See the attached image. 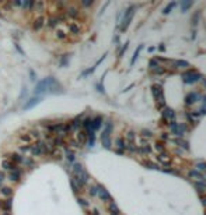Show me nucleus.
Segmentation results:
<instances>
[{"instance_id":"49","label":"nucleus","mask_w":206,"mask_h":215,"mask_svg":"<svg viewBox=\"0 0 206 215\" xmlns=\"http://www.w3.org/2000/svg\"><path fill=\"white\" fill-rule=\"evenodd\" d=\"M30 75H31V81H35V80H37V74H35L32 70H30Z\"/></svg>"},{"instance_id":"24","label":"nucleus","mask_w":206,"mask_h":215,"mask_svg":"<svg viewBox=\"0 0 206 215\" xmlns=\"http://www.w3.org/2000/svg\"><path fill=\"white\" fill-rule=\"evenodd\" d=\"M102 120L104 119H102V116H100V114L98 116H96V117H93V120H91V130H93L94 133H96V131L102 126Z\"/></svg>"},{"instance_id":"13","label":"nucleus","mask_w":206,"mask_h":215,"mask_svg":"<svg viewBox=\"0 0 206 215\" xmlns=\"http://www.w3.org/2000/svg\"><path fill=\"white\" fill-rule=\"evenodd\" d=\"M188 176H189L191 179H194L195 181H200V183H205V184H206V176L203 175L202 172H199V170H196V169L189 170Z\"/></svg>"},{"instance_id":"39","label":"nucleus","mask_w":206,"mask_h":215,"mask_svg":"<svg viewBox=\"0 0 206 215\" xmlns=\"http://www.w3.org/2000/svg\"><path fill=\"white\" fill-rule=\"evenodd\" d=\"M7 181V173L3 172V170H0V186H4Z\"/></svg>"},{"instance_id":"11","label":"nucleus","mask_w":206,"mask_h":215,"mask_svg":"<svg viewBox=\"0 0 206 215\" xmlns=\"http://www.w3.org/2000/svg\"><path fill=\"white\" fill-rule=\"evenodd\" d=\"M7 180L12 181V183H20V181L23 180V169L9 172L7 173Z\"/></svg>"},{"instance_id":"45","label":"nucleus","mask_w":206,"mask_h":215,"mask_svg":"<svg viewBox=\"0 0 206 215\" xmlns=\"http://www.w3.org/2000/svg\"><path fill=\"white\" fill-rule=\"evenodd\" d=\"M144 166H147L149 169H154V170L158 169L157 165H156V163H152V162H144Z\"/></svg>"},{"instance_id":"6","label":"nucleus","mask_w":206,"mask_h":215,"mask_svg":"<svg viewBox=\"0 0 206 215\" xmlns=\"http://www.w3.org/2000/svg\"><path fill=\"white\" fill-rule=\"evenodd\" d=\"M0 168H2V170H3V172H6V173L13 172V170H18V169H21L20 166H17L16 163H13V162H12V161H9L7 158H3L2 161H0Z\"/></svg>"},{"instance_id":"19","label":"nucleus","mask_w":206,"mask_h":215,"mask_svg":"<svg viewBox=\"0 0 206 215\" xmlns=\"http://www.w3.org/2000/svg\"><path fill=\"white\" fill-rule=\"evenodd\" d=\"M0 195L3 198H12L14 195V190H13L12 186H7V184L0 186Z\"/></svg>"},{"instance_id":"32","label":"nucleus","mask_w":206,"mask_h":215,"mask_svg":"<svg viewBox=\"0 0 206 215\" xmlns=\"http://www.w3.org/2000/svg\"><path fill=\"white\" fill-rule=\"evenodd\" d=\"M196 101H198V94L196 92H189V94L185 96V103L186 105H192V103H195Z\"/></svg>"},{"instance_id":"17","label":"nucleus","mask_w":206,"mask_h":215,"mask_svg":"<svg viewBox=\"0 0 206 215\" xmlns=\"http://www.w3.org/2000/svg\"><path fill=\"white\" fill-rule=\"evenodd\" d=\"M65 14L66 17L69 18H73V20H77L80 17V10L77 7H73V6H69V7L65 8Z\"/></svg>"},{"instance_id":"22","label":"nucleus","mask_w":206,"mask_h":215,"mask_svg":"<svg viewBox=\"0 0 206 215\" xmlns=\"http://www.w3.org/2000/svg\"><path fill=\"white\" fill-rule=\"evenodd\" d=\"M152 151H153L152 145L147 144V142H143V144L136 147V152L142 154V155H149V154H152Z\"/></svg>"},{"instance_id":"44","label":"nucleus","mask_w":206,"mask_h":215,"mask_svg":"<svg viewBox=\"0 0 206 215\" xmlns=\"http://www.w3.org/2000/svg\"><path fill=\"white\" fill-rule=\"evenodd\" d=\"M154 148L158 151V154H160V152H164V151H166V148H164V145L161 144V142H156Z\"/></svg>"},{"instance_id":"31","label":"nucleus","mask_w":206,"mask_h":215,"mask_svg":"<svg viewBox=\"0 0 206 215\" xmlns=\"http://www.w3.org/2000/svg\"><path fill=\"white\" fill-rule=\"evenodd\" d=\"M46 25H48V28H55V27H58L59 25V20H58V17L56 16H49L48 17V20H46Z\"/></svg>"},{"instance_id":"37","label":"nucleus","mask_w":206,"mask_h":215,"mask_svg":"<svg viewBox=\"0 0 206 215\" xmlns=\"http://www.w3.org/2000/svg\"><path fill=\"white\" fill-rule=\"evenodd\" d=\"M70 186H72V190H73V193H74V194H79V193H82V190H80V187L79 186H77V184H76V181H74L73 180V179H70Z\"/></svg>"},{"instance_id":"46","label":"nucleus","mask_w":206,"mask_h":215,"mask_svg":"<svg viewBox=\"0 0 206 215\" xmlns=\"http://www.w3.org/2000/svg\"><path fill=\"white\" fill-rule=\"evenodd\" d=\"M68 60H69V55H65V56H63V57H62V60H60L59 66H60V67L66 66V63H68Z\"/></svg>"},{"instance_id":"36","label":"nucleus","mask_w":206,"mask_h":215,"mask_svg":"<svg viewBox=\"0 0 206 215\" xmlns=\"http://www.w3.org/2000/svg\"><path fill=\"white\" fill-rule=\"evenodd\" d=\"M55 36H56L58 39H60V41H65V39L68 38V34H66L63 29H56V32H55Z\"/></svg>"},{"instance_id":"8","label":"nucleus","mask_w":206,"mask_h":215,"mask_svg":"<svg viewBox=\"0 0 206 215\" xmlns=\"http://www.w3.org/2000/svg\"><path fill=\"white\" fill-rule=\"evenodd\" d=\"M73 137H74V140H76V142L79 144V148H83L86 144H87V133H86L83 128H80L79 131H76Z\"/></svg>"},{"instance_id":"15","label":"nucleus","mask_w":206,"mask_h":215,"mask_svg":"<svg viewBox=\"0 0 206 215\" xmlns=\"http://www.w3.org/2000/svg\"><path fill=\"white\" fill-rule=\"evenodd\" d=\"M157 159H158V162H160L161 165H164L166 168H170L171 166V162H172V159H171V156L168 155V154L164 151V152H160L157 155Z\"/></svg>"},{"instance_id":"34","label":"nucleus","mask_w":206,"mask_h":215,"mask_svg":"<svg viewBox=\"0 0 206 215\" xmlns=\"http://www.w3.org/2000/svg\"><path fill=\"white\" fill-rule=\"evenodd\" d=\"M142 49H143V45H139L138 49L135 50V53H133V56H132V60H130V66H133V64H135L136 59L139 57V53H140V50H142Z\"/></svg>"},{"instance_id":"48","label":"nucleus","mask_w":206,"mask_h":215,"mask_svg":"<svg viewBox=\"0 0 206 215\" xmlns=\"http://www.w3.org/2000/svg\"><path fill=\"white\" fill-rule=\"evenodd\" d=\"M196 170H206V163H203V162H200V163L196 165Z\"/></svg>"},{"instance_id":"29","label":"nucleus","mask_w":206,"mask_h":215,"mask_svg":"<svg viewBox=\"0 0 206 215\" xmlns=\"http://www.w3.org/2000/svg\"><path fill=\"white\" fill-rule=\"evenodd\" d=\"M115 144H116V152L124 154L125 152V140H124V137H118L116 141H115Z\"/></svg>"},{"instance_id":"50","label":"nucleus","mask_w":206,"mask_h":215,"mask_svg":"<svg viewBox=\"0 0 206 215\" xmlns=\"http://www.w3.org/2000/svg\"><path fill=\"white\" fill-rule=\"evenodd\" d=\"M126 47H128V43H125V46L122 47V50H121V52H119V57H122V55H124V53H125V50H126Z\"/></svg>"},{"instance_id":"26","label":"nucleus","mask_w":206,"mask_h":215,"mask_svg":"<svg viewBox=\"0 0 206 215\" xmlns=\"http://www.w3.org/2000/svg\"><path fill=\"white\" fill-rule=\"evenodd\" d=\"M49 156H52L54 161H62L63 159V150L62 148H54Z\"/></svg>"},{"instance_id":"12","label":"nucleus","mask_w":206,"mask_h":215,"mask_svg":"<svg viewBox=\"0 0 206 215\" xmlns=\"http://www.w3.org/2000/svg\"><path fill=\"white\" fill-rule=\"evenodd\" d=\"M170 126H171V130H172V133H174V136H177V137H181L184 133H185V130H186V126L181 124V123L172 122Z\"/></svg>"},{"instance_id":"18","label":"nucleus","mask_w":206,"mask_h":215,"mask_svg":"<svg viewBox=\"0 0 206 215\" xmlns=\"http://www.w3.org/2000/svg\"><path fill=\"white\" fill-rule=\"evenodd\" d=\"M68 29L72 35H80V34H82V25H80V22H77V21L68 22Z\"/></svg>"},{"instance_id":"33","label":"nucleus","mask_w":206,"mask_h":215,"mask_svg":"<svg viewBox=\"0 0 206 215\" xmlns=\"http://www.w3.org/2000/svg\"><path fill=\"white\" fill-rule=\"evenodd\" d=\"M172 63H174L177 67H180V69H188L189 67V63L186 60H174Z\"/></svg>"},{"instance_id":"40","label":"nucleus","mask_w":206,"mask_h":215,"mask_svg":"<svg viewBox=\"0 0 206 215\" xmlns=\"http://www.w3.org/2000/svg\"><path fill=\"white\" fill-rule=\"evenodd\" d=\"M175 6H177V3H175V2H171V3H168V4L166 6V8H164V10H163V13H164V14H168L170 11H171L172 8L175 7Z\"/></svg>"},{"instance_id":"4","label":"nucleus","mask_w":206,"mask_h":215,"mask_svg":"<svg viewBox=\"0 0 206 215\" xmlns=\"http://www.w3.org/2000/svg\"><path fill=\"white\" fill-rule=\"evenodd\" d=\"M111 131H112V123L108 122L101 134V144L104 148H111Z\"/></svg>"},{"instance_id":"35","label":"nucleus","mask_w":206,"mask_h":215,"mask_svg":"<svg viewBox=\"0 0 206 215\" xmlns=\"http://www.w3.org/2000/svg\"><path fill=\"white\" fill-rule=\"evenodd\" d=\"M195 189H196L198 193H205L206 191V184L205 183H200V181H195Z\"/></svg>"},{"instance_id":"5","label":"nucleus","mask_w":206,"mask_h":215,"mask_svg":"<svg viewBox=\"0 0 206 215\" xmlns=\"http://www.w3.org/2000/svg\"><path fill=\"white\" fill-rule=\"evenodd\" d=\"M133 14H135V6H130V7H128V10L125 11L124 20H122V22H121V31L122 32H125V31L128 29V27H129L130 21H132V18H133Z\"/></svg>"},{"instance_id":"14","label":"nucleus","mask_w":206,"mask_h":215,"mask_svg":"<svg viewBox=\"0 0 206 215\" xmlns=\"http://www.w3.org/2000/svg\"><path fill=\"white\" fill-rule=\"evenodd\" d=\"M82 120H83V116H76V117H73L72 120H69L72 133H76V131H79L80 128H82Z\"/></svg>"},{"instance_id":"43","label":"nucleus","mask_w":206,"mask_h":215,"mask_svg":"<svg viewBox=\"0 0 206 215\" xmlns=\"http://www.w3.org/2000/svg\"><path fill=\"white\" fill-rule=\"evenodd\" d=\"M77 201H79V204L83 207V208H88V205H90V204H88V201L84 200V198H82V197L77 198Z\"/></svg>"},{"instance_id":"16","label":"nucleus","mask_w":206,"mask_h":215,"mask_svg":"<svg viewBox=\"0 0 206 215\" xmlns=\"http://www.w3.org/2000/svg\"><path fill=\"white\" fill-rule=\"evenodd\" d=\"M12 208H13L12 198H2V200H0V211L2 212H10Z\"/></svg>"},{"instance_id":"47","label":"nucleus","mask_w":206,"mask_h":215,"mask_svg":"<svg viewBox=\"0 0 206 215\" xmlns=\"http://www.w3.org/2000/svg\"><path fill=\"white\" fill-rule=\"evenodd\" d=\"M192 6V2H182V4H181V7H182V10L185 11L186 8H189Z\"/></svg>"},{"instance_id":"3","label":"nucleus","mask_w":206,"mask_h":215,"mask_svg":"<svg viewBox=\"0 0 206 215\" xmlns=\"http://www.w3.org/2000/svg\"><path fill=\"white\" fill-rule=\"evenodd\" d=\"M152 94L154 96V101L157 102V106H164L166 105V98H164V89L161 85H153L152 87Z\"/></svg>"},{"instance_id":"20","label":"nucleus","mask_w":206,"mask_h":215,"mask_svg":"<svg viewBox=\"0 0 206 215\" xmlns=\"http://www.w3.org/2000/svg\"><path fill=\"white\" fill-rule=\"evenodd\" d=\"M12 4H13V7L17 6V7H21V8H24V10H27V11H32L34 0H31V2H28V0H24V2H12Z\"/></svg>"},{"instance_id":"30","label":"nucleus","mask_w":206,"mask_h":215,"mask_svg":"<svg viewBox=\"0 0 206 215\" xmlns=\"http://www.w3.org/2000/svg\"><path fill=\"white\" fill-rule=\"evenodd\" d=\"M108 212H110V215H121V211H119L118 205L114 201L108 203Z\"/></svg>"},{"instance_id":"23","label":"nucleus","mask_w":206,"mask_h":215,"mask_svg":"<svg viewBox=\"0 0 206 215\" xmlns=\"http://www.w3.org/2000/svg\"><path fill=\"white\" fill-rule=\"evenodd\" d=\"M161 114H163L164 119L171 120V122H174V119H175V112L172 110L171 108H167V106H164V108H163V112H161Z\"/></svg>"},{"instance_id":"41","label":"nucleus","mask_w":206,"mask_h":215,"mask_svg":"<svg viewBox=\"0 0 206 215\" xmlns=\"http://www.w3.org/2000/svg\"><path fill=\"white\" fill-rule=\"evenodd\" d=\"M97 186H98V184H91V186H88V194H90L91 197L97 195Z\"/></svg>"},{"instance_id":"38","label":"nucleus","mask_w":206,"mask_h":215,"mask_svg":"<svg viewBox=\"0 0 206 215\" xmlns=\"http://www.w3.org/2000/svg\"><path fill=\"white\" fill-rule=\"evenodd\" d=\"M172 141H174V144H178V145H181V147L182 148H185V150H188V142L186 141H184V140H181V138H174L172 140Z\"/></svg>"},{"instance_id":"21","label":"nucleus","mask_w":206,"mask_h":215,"mask_svg":"<svg viewBox=\"0 0 206 215\" xmlns=\"http://www.w3.org/2000/svg\"><path fill=\"white\" fill-rule=\"evenodd\" d=\"M41 101H42V96H32V98H30V99L27 101L26 103H24L23 109H24V110H28V109L34 108L35 105H38Z\"/></svg>"},{"instance_id":"42","label":"nucleus","mask_w":206,"mask_h":215,"mask_svg":"<svg viewBox=\"0 0 206 215\" xmlns=\"http://www.w3.org/2000/svg\"><path fill=\"white\" fill-rule=\"evenodd\" d=\"M142 138H152L153 137V133L150 130H142Z\"/></svg>"},{"instance_id":"9","label":"nucleus","mask_w":206,"mask_h":215,"mask_svg":"<svg viewBox=\"0 0 206 215\" xmlns=\"http://www.w3.org/2000/svg\"><path fill=\"white\" fill-rule=\"evenodd\" d=\"M45 24H46V18H45L44 14H41V16L35 17V18L32 20V25H31V27H32V29H34V31H41Z\"/></svg>"},{"instance_id":"54","label":"nucleus","mask_w":206,"mask_h":215,"mask_svg":"<svg viewBox=\"0 0 206 215\" xmlns=\"http://www.w3.org/2000/svg\"><path fill=\"white\" fill-rule=\"evenodd\" d=\"M0 215H13L12 212H0Z\"/></svg>"},{"instance_id":"2","label":"nucleus","mask_w":206,"mask_h":215,"mask_svg":"<svg viewBox=\"0 0 206 215\" xmlns=\"http://www.w3.org/2000/svg\"><path fill=\"white\" fill-rule=\"evenodd\" d=\"M125 150L130 151V152H136V134L135 131L129 130L126 131V136H125Z\"/></svg>"},{"instance_id":"51","label":"nucleus","mask_w":206,"mask_h":215,"mask_svg":"<svg viewBox=\"0 0 206 215\" xmlns=\"http://www.w3.org/2000/svg\"><path fill=\"white\" fill-rule=\"evenodd\" d=\"M90 215H100V211L94 208V209H91V211H90Z\"/></svg>"},{"instance_id":"1","label":"nucleus","mask_w":206,"mask_h":215,"mask_svg":"<svg viewBox=\"0 0 206 215\" xmlns=\"http://www.w3.org/2000/svg\"><path fill=\"white\" fill-rule=\"evenodd\" d=\"M63 87L54 77H46L37 84L34 89L35 96H41L42 94H62Z\"/></svg>"},{"instance_id":"27","label":"nucleus","mask_w":206,"mask_h":215,"mask_svg":"<svg viewBox=\"0 0 206 215\" xmlns=\"http://www.w3.org/2000/svg\"><path fill=\"white\" fill-rule=\"evenodd\" d=\"M63 156H66V159H68V163L72 165L74 162V151L70 150L69 147H65V152H63Z\"/></svg>"},{"instance_id":"28","label":"nucleus","mask_w":206,"mask_h":215,"mask_svg":"<svg viewBox=\"0 0 206 215\" xmlns=\"http://www.w3.org/2000/svg\"><path fill=\"white\" fill-rule=\"evenodd\" d=\"M45 7H46V3L45 2H34V6H32V11H37L40 13V16L45 11Z\"/></svg>"},{"instance_id":"7","label":"nucleus","mask_w":206,"mask_h":215,"mask_svg":"<svg viewBox=\"0 0 206 215\" xmlns=\"http://www.w3.org/2000/svg\"><path fill=\"white\" fill-rule=\"evenodd\" d=\"M182 80L185 84H195L200 80V74L195 71H186L182 74Z\"/></svg>"},{"instance_id":"10","label":"nucleus","mask_w":206,"mask_h":215,"mask_svg":"<svg viewBox=\"0 0 206 215\" xmlns=\"http://www.w3.org/2000/svg\"><path fill=\"white\" fill-rule=\"evenodd\" d=\"M97 195H98V198L101 201H105V203H110V201H112V198H111V194L108 193V190L105 189V187L102 186H97Z\"/></svg>"},{"instance_id":"55","label":"nucleus","mask_w":206,"mask_h":215,"mask_svg":"<svg viewBox=\"0 0 206 215\" xmlns=\"http://www.w3.org/2000/svg\"><path fill=\"white\" fill-rule=\"evenodd\" d=\"M202 204L206 207V197H202Z\"/></svg>"},{"instance_id":"25","label":"nucleus","mask_w":206,"mask_h":215,"mask_svg":"<svg viewBox=\"0 0 206 215\" xmlns=\"http://www.w3.org/2000/svg\"><path fill=\"white\" fill-rule=\"evenodd\" d=\"M150 71H152L153 74H164V73H166V69L158 66L156 61H150Z\"/></svg>"},{"instance_id":"52","label":"nucleus","mask_w":206,"mask_h":215,"mask_svg":"<svg viewBox=\"0 0 206 215\" xmlns=\"http://www.w3.org/2000/svg\"><path fill=\"white\" fill-rule=\"evenodd\" d=\"M198 17H199V14H195V16H194V18H192V25H196V18H198Z\"/></svg>"},{"instance_id":"53","label":"nucleus","mask_w":206,"mask_h":215,"mask_svg":"<svg viewBox=\"0 0 206 215\" xmlns=\"http://www.w3.org/2000/svg\"><path fill=\"white\" fill-rule=\"evenodd\" d=\"M83 6H86V7H88V6H93V2H82Z\"/></svg>"}]
</instances>
